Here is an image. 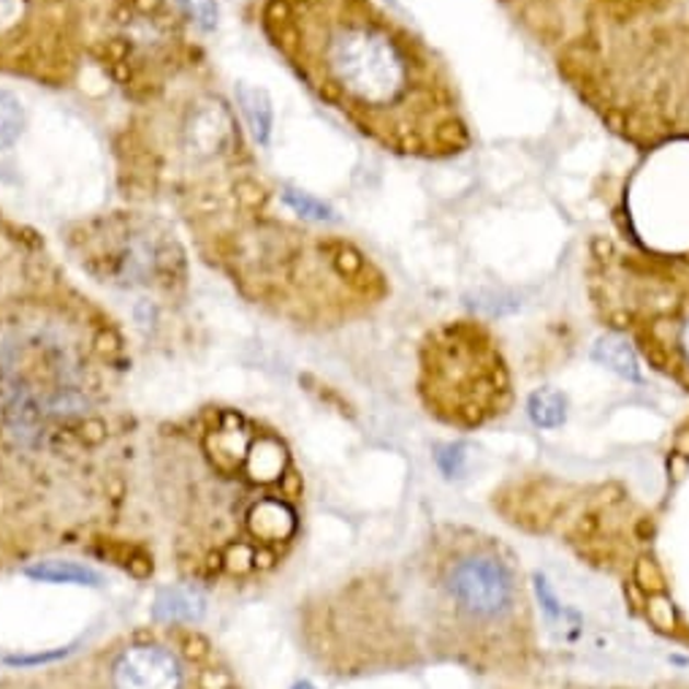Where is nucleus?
<instances>
[{
  "label": "nucleus",
  "instance_id": "f257e3e1",
  "mask_svg": "<svg viewBox=\"0 0 689 689\" xmlns=\"http://www.w3.org/2000/svg\"><path fill=\"white\" fill-rule=\"evenodd\" d=\"M264 22L296 77L383 150L448 161L476 141L448 63L375 0H269Z\"/></svg>",
  "mask_w": 689,
  "mask_h": 689
},
{
  "label": "nucleus",
  "instance_id": "f03ea898",
  "mask_svg": "<svg viewBox=\"0 0 689 689\" xmlns=\"http://www.w3.org/2000/svg\"><path fill=\"white\" fill-rule=\"evenodd\" d=\"M627 144H689V0H497Z\"/></svg>",
  "mask_w": 689,
  "mask_h": 689
},
{
  "label": "nucleus",
  "instance_id": "7ed1b4c3",
  "mask_svg": "<svg viewBox=\"0 0 689 689\" xmlns=\"http://www.w3.org/2000/svg\"><path fill=\"white\" fill-rule=\"evenodd\" d=\"M589 275L603 307L630 320L641 350L689 386V272L687 258L627 253L606 236L589 245Z\"/></svg>",
  "mask_w": 689,
  "mask_h": 689
},
{
  "label": "nucleus",
  "instance_id": "20e7f679",
  "mask_svg": "<svg viewBox=\"0 0 689 689\" xmlns=\"http://www.w3.org/2000/svg\"><path fill=\"white\" fill-rule=\"evenodd\" d=\"M421 394L440 418L462 427L500 416L511 402V377L486 326L454 320L427 337Z\"/></svg>",
  "mask_w": 689,
  "mask_h": 689
},
{
  "label": "nucleus",
  "instance_id": "39448f33",
  "mask_svg": "<svg viewBox=\"0 0 689 689\" xmlns=\"http://www.w3.org/2000/svg\"><path fill=\"white\" fill-rule=\"evenodd\" d=\"M443 586L456 611L467 619L497 621L516 606V579L511 564L491 549L456 553L445 564Z\"/></svg>",
  "mask_w": 689,
  "mask_h": 689
},
{
  "label": "nucleus",
  "instance_id": "423d86ee",
  "mask_svg": "<svg viewBox=\"0 0 689 689\" xmlns=\"http://www.w3.org/2000/svg\"><path fill=\"white\" fill-rule=\"evenodd\" d=\"M115 689H179L183 674L172 652L161 646H133L115 663Z\"/></svg>",
  "mask_w": 689,
  "mask_h": 689
},
{
  "label": "nucleus",
  "instance_id": "0eeeda50",
  "mask_svg": "<svg viewBox=\"0 0 689 689\" xmlns=\"http://www.w3.org/2000/svg\"><path fill=\"white\" fill-rule=\"evenodd\" d=\"M592 355H595L597 364L608 366V370L617 372V375L624 377V381H632V383L643 381L641 359H638L635 348H632L627 337L617 335V331L603 335L600 340L595 342V348H592Z\"/></svg>",
  "mask_w": 689,
  "mask_h": 689
},
{
  "label": "nucleus",
  "instance_id": "6e6552de",
  "mask_svg": "<svg viewBox=\"0 0 689 689\" xmlns=\"http://www.w3.org/2000/svg\"><path fill=\"white\" fill-rule=\"evenodd\" d=\"M236 101H240V109L245 115L247 126H250L253 137L261 144H269L275 128V109L269 95L261 87H253V84H240L236 87Z\"/></svg>",
  "mask_w": 689,
  "mask_h": 689
},
{
  "label": "nucleus",
  "instance_id": "1a4fd4ad",
  "mask_svg": "<svg viewBox=\"0 0 689 689\" xmlns=\"http://www.w3.org/2000/svg\"><path fill=\"white\" fill-rule=\"evenodd\" d=\"M31 579L38 581H49V584H82V586H98L101 575L95 570L84 568V564L77 562H42L33 564V568L25 570Z\"/></svg>",
  "mask_w": 689,
  "mask_h": 689
},
{
  "label": "nucleus",
  "instance_id": "9d476101",
  "mask_svg": "<svg viewBox=\"0 0 689 689\" xmlns=\"http://www.w3.org/2000/svg\"><path fill=\"white\" fill-rule=\"evenodd\" d=\"M527 413L533 418L535 427L557 429L562 427L564 418H568V399H564V394L553 392V388H538V392L529 397Z\"/></svg>",
  "mask_w": 689,
  "mask_h": 689
},
{
  "label": "nucleus",
  "instance_id": "9b49d317",
  "mask_svg": "<svg viewBox=\"0 0 689 689\" xmlns=\"http://www.w3.org/2000/svg\"><path fill=\"white\" fill-rule=\"evenodd\" d=\"M293 511L282 502H264L256 507V533L267 540H282L293 533Z\"/></svg>",
  "mask_w": 689,
  "mask_h": 689
},
{
  "label": "nucleus",
  "instance_id": "f8f14e48",
  "mask_svg": "<svg viewBox=\"0 0 689 689\" xmlns=\"http://www.w3.org/2000/svg\"><path fill=\"white\" fill-rule=\"evenodd\" d=\"M25 128V109L20 98L0 90V150H9Z\"/></svg>",
  "mask_w": 689,
  "mask_h": 689
},
{
  "label": "nucleus",
  "instance_id": "ddd939ff",
  "mask_svg": "<svg viewBox=\"0 0 689 689\" xmlns=\"http://www.w3.org/2000/svg\"><path fill=\"white\" fill-rule=\"evenodd\" d=\"M199 603L190 595H183V592H166V595L157 597L155 603V617L157 619H194L196 611H199Z\"/></svg>",
  "mask_w": 689,
  "mask_h": 689
},
{
  "label": "nucleus",
  "instance_id": "4468645a",
  "mask_svg": "<svg viewBox=\"0 0 689 689\" xmlns=\"http://www.w3.org/2000/svg\"><path fill=\"white\" fill-rule=\"evenodd\" d=\"M285 201H288V207H291L296 214H302V218L335 220V209H331L329 205H324V201L313 199V196H307V194H299V190H285Z\"/></svg>",
  "mask_w": 689,
  "mask_h": 689
},
{
  "label": "nucleus",
  "instance_id": "2eb2a0df",
  "mask_svg": "<svg viewBox=\"0 0 689 689\" xmlns=\"http://www.w3.org/2000/svg\"><path fill=\"white\" fill-rule=\"evenodd\" d=\"M179 3L188 11L190 20L199 27H205V31H212L218 25V5H214V0H179Z\"/></svg>",
  "mask_w": 689,
  "mask_h": 689
},
{
  "label": "nucleus",
  "instance_id": "dca6fc26",
  "mask_svg": "<svg viewBox=\"0 0 689 689\" xmlns=\"http://www.w3.org/2000/svg\"><path fill=\"white\" fill-rule=\"evenodd\" d=\"M462 462H465V454H462V445H445L437 454V465L443 467L445 476H459L462 472Z\"/></svg>",
  "mask_w": 689,
  "mask_h": 689
},
{
  "label": "nucleus",
  "instance_id": "f3484780",
  "mask_svg": "<svg viewBox=\"0 0 689 689\" xmlns=\"http://www.w3.org/2000/svg\"><path fill=\"white\" fill-rule=\"evenodd\" d=\"M649 614H652V621L657 627H670L674 624V614H670V606L665 597H654L652 606H649Z\"/></svg>",
  "mask_w": 689,
  "mask_h": 689
},
{
  "label": "nucleus",
  "instance_id": "a211bd4d",
  "mask_svg": "<svg viewBox=\"0 0 689 689\" xmlns=\"http://www.w3.org/2000/svg\"><path fill=\"white\" fill-rule=\"evenodd\" d=\"M16 9H20V0H0V20H11Z\"/></svg>",
  "mask_w": 689,
  "mask_h": 689
},
{
  "label": "nucleus",
  "instance_id": "6ab92c4d",
  "mask_svg": "<svg viewBox=\"0 0 689 689\" xmlns=\"http://www.w3.org/2000/svg\"><path fill=\"white\" fill-rule=\"evenodd\" d=\"M296 689H313V687H310V685H299Z\"/></svg>",
  "mask_w": 689,
  "mask_h": 689
}]
</instances>
